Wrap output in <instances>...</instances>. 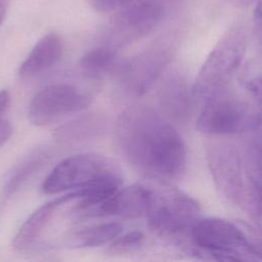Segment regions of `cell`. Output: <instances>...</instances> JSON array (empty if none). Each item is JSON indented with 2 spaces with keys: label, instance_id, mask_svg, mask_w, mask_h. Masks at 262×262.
Masks as SVG:
<instances>
[{
  "label": "cell",
  "instance_id": "6da1fadb",
  "mask_svg": "<svg viewBox=\"0 0 262 262\" xmlns=\"http://www.w3.org/2000/svg\"><path fill=\"white\" fill-rule=\"evenodd\" d=\"M115 138L128 163L149 179L170 181L185 170L186 148L180 134L149 106L124 110L115 125Z\"/></svg>",
  "mask_w": 262,
  "mask_h": 262
},
{
  "label": "cell",
  "instance_id": "7a4b0ae2",
  "mask_svg": "<svg viewBox=\"0 0 262 262\" xmlns=\"http://www.w3.org/2000/svg\"><path fill=\"white\" fill-rule=\"evenodd\" d=\"M206 158L220 193L260 225L261 177L250 170L245 158L232 144L211 142L207 144Z\"/></svg>",
  "mask_w": 262,
  "mask_h": 262
},
{
  "label": "cell",
  "instance_id": "3957f363",
  "mask_svg": "<svg viewBox=\"0 0 262 262\" xmlns=\"http://www.w3.org/2000/svg\"><path fill=\"white\" fill-rule=\"evenodd\" d=\"M190 253L215 261L261 260V251L236 224L220 218L198 219L187 231Z\"/></svg>",
  "mask_w": 262,
  "mask_h": 262
},
{
  "label": "cell",
  "instance_id": "277c9868",
  "mask_svg": "<svg viewBox=\"0 0 262 262\" xmlns=\"http://www.w3.org/2000/svg\"><path fill=\"white\" fill-rule=\"evenodd\" d=\"M150 180L155 183L147 184L150 191V206L146 214L149 230L163 238L183 237L199 219L200 204L168 181Z\"/></svg>",
  "mask_w": 262,
  "mask_h": 262
},
{
  "label": "cell",
  "instance_id": "5b68a950",
  "mask_svg": "<svg viewBox=\"0 0 262 262\" xmlns=\"http://www.w3.org/2000/svg\"><path fill=\"white\" fill-rule=\"evenodd\" d=\"M247 35L242 26L228 29L213 47L191 86L193 98L207 101L223 92L242 64Z\"/></svg>",
  "mask_w": 262,
  "mask_h": 262
},
{
  "label": "cell",
  "instance_id": "8992f818",
  "mask_svg": "<svg viewBox=\"0 0 262 262\" xmlns=\"http://www.w3.org/2000/svg\"><path fill=\"white\" fill-rule=\"evenodd\" d=\"M107 180H122L121 169L113 159L98 154H79L59 162L41 188L45 194H55Z\"/></svg>",
  "mask_w": 262,
  "mask_h": 262
},
{
  "label": "cell",
  "instance_id": "52a82bcc",
  "mask_svg": "<svg viewBox=\"0 0 262 262\" xmlns=\"http://www.w3.org/2000/svg\"><path fill=\"white\" fill-rule=\"evenodd\" d=\"M260 123V113L255 106L221 92L206 101L196 128L204 134L223 136L254 132L259 129Z\"/></svg>",
  "mask_w": 262,
  "mask_h": 262
},
{
  "label": "cell",
  "instance_id": "ba28073f",
  "mask_svg": "<svg viewBox=\"0 0 262 262\" xmlns=\"http://www.w3.org/2000/svg\"><path fill=\"white\" fill-rule=\"evenodd\" d=\"M90 103L91 96L77 86L54 83L35 94L29 105L28 118L35 126H47L85 110Z\"/></svg>",
  "mask_w": 262,
  "mask_h": 262
},
{
  "label": "cell",
  "instance_id": "9c48e42d",
  "mask_svg": "<svg viewBox=\"0 0 262 262\" xmlns=\"http://www.w3.org/2000/svg\"><path fill=\"white\" fill-rule=\"evenodd\" d=\"M171 59V48L157 43L118 67L119 82L127 94L141 96L163 75Z\"/></svg>",
  "mask_w": 262,
  "mask_h": 262
},
{
  "label": "cell",
  "instance_id": "30bf717a",
  "mask_svg": "<svg viewBox=\"0 0 262 262\" xmlns=\"http://www.w3.org/2000/svg\"><path fill=\"white\" fill-rule=\"evenodd\" d=\"M165 4L148 0H129L111 21L110 36L117 45L136 41L148 34L163 18Z\"/></svg>",
  "mask_w": 262,
  "mask_h": 262
},
{
  "label": "cell",
  "instance_id": "8fae6325",
  "mask_svg": "<svg viewBox=\"0 0 262 262\" xmlns=\"http://www.w3.org/2000/svg\"><path fill=\"white\" fill-rule=\"evenodd\" d=\"M150 206V191L147 185L136 183L118 188L113 194L93 208L86 216H115L137 218L146 216Z\"/></svg>",
  "mask_w": 262,
  "mask_h": 262
},
{
  "label": "cell",
  "instance_id": "7c38bea8",
  "mask_svg": "<svg viewBox=\"0 0 262 262\" xmlns=\"http://www.w3.org/2000/svg\"><path fill=\"white\" fill-rule=\"evenodd\" d=\"M73 200H76L75 190L55 198L35 210L15 234L12 242L13 249L21 253L36 250L56 212Z\"/></svg>",
  "mask_w": 262,
  "mask_h": 262
},
{
  "label": "cell",
  "instance_id": "4fadbf2b",
  "mask_svg": "<svg viewBox=\"0 0 262 262\" xmlns=\"http://www.w3.org/2000/svg\"><path fill=\"white\" fill-rule=\"evenodd\" d=\"M193 96L186 79L176 71L168 74L160 85L158 101L162 115L171 123L183 124L191 111Z\"/></svg>",
  "mask_w": 262,
  "mask_h": 262
},
{
  "label": "cell",
  "instance_id": "5bb4252c",
  "mask_svg": "<svg viewBox=\"0 0 262 262\" xmlns=\"http://www.w3.org/2000/svg\"><path fill=\"white\" fill-rule=\"evenodd\" d=\"M62 52V40L58 34L48 33L44 35L20 64L19 76L30 79L46 72L59 61Z\"/></svg>",
  "mask_w": 262,
  "mask_h": 262
},
{
  "label": "cell",
  "instance_id": "9a60e30c",
  "mask_svg": "<svg viewBox=\"0 0 262 262\" xmlns=\"http://www.w3.org/2000/svg\"><path fill=\"white\" fill-rule=\"evenodd\" d=\"M106 126L105 116L98 112H92L83 114L59 126L55 129L53 136L61 144L73 145L100 137L105 132Z\"/></svg>",
  "mask_w": 262,
  "mask_h": 262
},
{
  "label": "cell",
  "instance_id": "2e32d148",
  "mask_svg": "<svg viewBox=\"0 0 262 262\" xmlns=\"http://www.w3.org/2000/svg\"><path fill=\"white\" fill-rule=\"evenodd\" d=\"M50 157V150L46 147L32 150L7 175L3 186L4 193L10 196L17 192L46 165Z\"/></svg>",
  "mask_w": 262,
  "mask_h": 262
},
{
  "label": "cell",
  "instance_id": "e0dca14e",
  "mask_svg": "<svg viewBox=\"0 0 262 262\" xmlns=\"http://www.w3.org/2000/svg\"><path fill=\"white\" fill-rule=\"evenodd\" d=\"M123 231L118 222H104L74 232L68 244L74 248H96L110 244Z\"/></svg>",
  "mask_w": 262,
  "mask_h": 262
},
{
  "label": "cell",
  "instance_id": "ac0fdd59",
  "mask_svg": "<svg viewBox=\"0 0 262 262\" xmlns=\"http://www.w3.org/2000/svg\"><path fill=\"white\" fill-rule=\"evenodd\" d=\"M79 66L86 77L99 79L118 69V56L112 47H97L86 52Z\"/></svg>",
  "mask_w": 262,
  "mask_h": 262
},
{
  "label": "cell",
  "instance_id": "d6986e66",
  "mask_svg": "<svg viewBox=\"0 0 262 262\" xmlns=\"http://www.w3.org/2000/svg\"><path fill=\"white\" fill-rule=\"evenodd\" d=\"M144 234L141 231L133 230L125 234L121 233L110 243L107 252L111 254H124L138 249L144 243Z\"/></svg>",
  "mask_w": 262,
  "mask_h": 262
},
{
  "label": "cell",
  "instance_id": "ffe728a7",
  "mask_svg": "<svg viewBox=\"0 0 262 262\" xmlns=\"http://www.w3.org/2000/svg\"><path fill=\"white\" fill-rule=\"evenodd\" d=\"M129 0H89L90 5L100 12L117 11Z\"/></svg>",
  "mask_w": 262,
  "mask_h": 262
},
{
  "label": "cell",
  "instance_id": "44dd1931",
  "mask_svg": "<svg viewBox=\"0 0 262 262\" xmlns=\"http://www.w3.org/2000/svg\"><path fill=\"white\" fill-rule=\"evenodd\" d=\"M12 134V126L10 122L0 114V147L9 139Z\"/></svg>",
  "mask_w": 262,
  "mask_h": 262
},
{
  "label": "cell",
  "instance_id": "7402d4cb",
  "mask_svg": "<svg viewBox=\"0 0 262 262\" xmlns=\"http://www.w3.org/2000/svg\"><path fill=\"white\" fill-rule=\"evenodd\" d=\"M10 0H0V24L2 23L8 8H9Z\"/></svg>",
  "mask_w": 262,
  "mask_h": 262
},
{
  "label": "cell",
  "instance_id": "603a6c76",
  "mask_svg": "<svg viewBox=\"0 0 262 262\" xmlns=\"http://www.w3.org/2000/svg\"><path fill=\"white\" fill-rule=\"evenodd\" d=\"M231 1L238 5H247V4H251L252 2H255L256 0H231Z\"/></svg>",
  "mask_w": 262,
  "mask_h": 262
}]
</instances>
